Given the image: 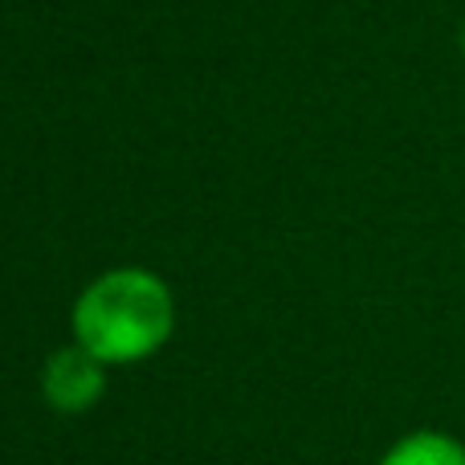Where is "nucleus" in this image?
<instances>
[{"label":"nucleus","instance_id":"f257e3e1","mask_svg":"<svg viewBox=\"0 0 465 465\" xmlns=\"http://www.w3.org/2000/svg\"><path fill=\"white\" fill-rule=\"evenodd\" d=\"M176 306L152 270H111L74 306V335L103 363L147 360L172 335Z\"/></svg>","mask_w":465,"mask_h":465},{"label":"nucleus","instance_id":"7ed1b4c3","mask_svg":"<svg viewBox=\"0 0 465 465\" xmlns=\"http://www.w3.org/2000/svg\"><path fill=\"white\" fill-rule=\"evenodd\" d=\"M380 465H465V445L437 429H417V433L401 437Z\"/></svg>","mask_w":465,"mask_h":465},{"label":"nucleus","instance_id":"f03ea898","mask_svg":"<svg viewBox=\"0 0 465 465\" xmlns=\"http://www.w3.org/2000/svg\"><path fill=\"white\" fill-rule=\"evenodd\" d=\"M45 401L57 412H82L103 396V360L86 351V347H65L45 360Z\"/></svg>","mask_w":465,"mask_h":465}]
</instances>
